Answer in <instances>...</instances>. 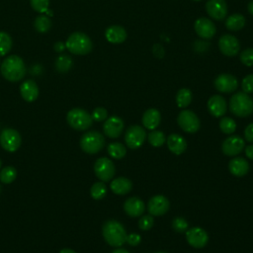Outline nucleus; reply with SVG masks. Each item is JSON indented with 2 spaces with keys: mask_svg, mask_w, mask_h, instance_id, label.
<instances>
[{
  "mask_svg": "<svg viewBox=\"0 0 253 253\" xmlns=\"http://www.w3.org/2000/svg\"><path fill=\"white\" fill-rule=\"evenodd\" d=\"M1 74L10 82H18L22 80L26 74V66L24 60L19 55H9L1 63Z\"/></svg>",
  "mask_w": 253,
  "mask_h": 253,
  "instance_id": "1",
  "label": "nucleus"
},
{
  "mask_svg": "<svg viewBox=\"0 0 253 253\" xmlns=\"http://www.w3.org/2000/svg\"><path fill=\"white\" fill-rule=\"evenodd\" d=\"M102 232L106 242L113 247H121L126 241V231L124 225L117 220L111 219L106 221Z\"/></svg>",
  "mask_w": 253,
  "mask_h": 253,
  "instance_id": "2",
  "label": "nucleus"
},
{
  "mask_svg": "<svg viewBox=\"0 0 253 253\" xmlns=\"http://www.w3.org/2000/svg\"><path fill=\"white\" fill-rule=\"evenodd\" d=\"M229 110L237 117L246 118L253 114V99L247 93L237 92L230 98Z\"/></svg>",
  "mask_w": 253,
  "mask_h": 253,
  "instance_id": "3",
  "label": "nucleus"
},
{
  "mask_svg": "<svg viewBox=\"0 0 253 253\" xmlns=\"http://www.w3.org/2000/svg\"><path fill=\"white\" fill-rule=\"evenodd\" d=\"M65 47L73 54L84 55L92 50L91 39L84 33L74 32L66 40Z\"/></svg>",
  "mask_w": 253,
  "mask_h": 253,
  "instance_id": "4",
  "label": "nucleus"
},
{
  "mask_svg": "<svg viewBox=\"0 0 253 253\" xmlns=\"http://www.w3.org/2000/svg\"><path fill=\"white\" fill-rule=\"evenodd\" d=\"M66 120L68 125L76 130H85L93 124L91 115L80 108L71 109L66 115Z\"/></svg>",
  "mask_w": 253,
  "mask_h": 253,
  "instance_id": "5",
  "label": "nucleus"
},
{
  "mask_svg": "<svg viewBox=\"0 0 253 253\" xmlns=\"http://www.w3.org/2000/svg\"><path fill=\"white\" fill-rule=\"evenodd\" d=\"M105 145V138L102 133L96 130L87 131L81 136V149L88 154H95L103 149Z\"/></svg>",
  "mask_w": 253,
  "mask_h": 253,
  "instance_id": "6",
  "label": "nucleus"
},
{
  "mask_svg": "<svg viewBox=\"0 0 253 253\" xmlns=\"http://www.w3.org/2000/svg\"><path fill=\"white\" fill-rule=\"evenodd\" d=\"M179 126L188 133H195L199 130L201 123L198 116L191 110H183L177 117Z\"/></svg>",
  "mask_w": 253,
  "mask_h": 253,
  "instance_id": "7",
  "label": "nucleus"
},
{
  "mask_svg": "<svg viewBox=\"0 0 253 253\" xmlns=\"http://www.w3.org/2000/svg\"><path fill=\"white\" fill-rule=\"evenodd\" d=\"M146 138V132L144 128L138 125L130 126L125 133L126 144L130 149L139 148Z\"/></svg>",
  "mask_w": 253,
  "mask_h": 253,
  "instance_id": "8",
  "label": "nucleus"
},
{
  "mask_svg": "<svg viewBox=\"0 0 253 253\" xmlns=\"http://www.w3.org/2000/svg\"><path fill=\"white\" fill-rule=\"evenodd\" d=\"M22 143L20 133L14 128H5L0 133V144L9 152H15L19 149Z\"/></svg>",
  "mask_w": 253,
  "mask_h": 253,
  "instance_id": "9",
  "label": "nucleus"
},
{
  "mask_svg": "<svg viewBox=\"0 0 253 253\" xmlns=\"http://www.w3.org/2000/svg\"><path fill=\"white\" fill-rule=\"evenodd\" d=\"M94 172L102 182H109L115 176L116 168L112 160L107 157H101L94 164Z\"/></svg>",
  "mask_w": 253,
  "mask_h": 253,
  "instance_id": "10",
  "label": "nucleus"
},
{
  "mask_svg": "<svg viewBox=\"0 0 253 253\" xmlns=\"http://www.w3.org/2000/svg\"><path fill=\"white\" fill-rule=\"evenodd\" d=\"M218 48L222 54L232 57L239 53L240 42L233 35L225 34L218 40Z\"/></svg>",
  "mask_w": 253,
  "mask_h": 253,
  "instance_id": "11",
  "label": "nucleus"
},
{
  "mask_svg": "<svg viewBox=\"0 0 253 253\" xmlns=\"http://www.w3.org/2000/svg\"><path fill=\"white\" fill-rule=\"evenodd\" d=\"M194 29L196 34L204 40L211 39L216 33V27L214 23L209 18L201 17L195 21Z\"/></svg>",
  "mask_w": 253,
  "mask_h": 253,
  "instance_id": "12",
  "label": "nucleus"
},
{
  "mask_svg": "<svg viewBox=\"0 0 253 253\" xmlns=\"http://www.w3.org/2000/svg\"><path fill=\"white\" fill-rule=\"evenodd\" d=\"M186 239L192 247L203 248L208 244L209 235L202 227L194 226L186 231Z\"/></svg>",
  "mask_w": 253,
  "mask_h": 253,
  "instance_id": "13",
  "label": "nucleus"
},
{
  "mask_svg": "<svg viewBox=\"0 0 253 253\" xmlns=\"http://www.w3.org/2000/svg\"><path fill=\"white\" fill-rule=\"evenodd\" d=\"M213 84L214 88L220 93H232L238 87V80L232 74L222 73L214 79Z\"/></svg>",
  "mask_w": 253,
  "mask_h": 253,
  "instance_id": "14",
  "label": "nucleus"
},
{
  "mask_svg": "<svg viewBox=\"0 0 253 253\" xmlns=\"http://www.w3.org/2000/svg\"><path fill=\"white\" fill-rule=\"evenodd\" d=\"M206 11L211 19L222 21L227 15V4L225 0H208Z\"/></svg>",
  "mask_w": 253,
  "mask_h": 253,
  "instance_id": "15",
  "label": "nucleus"
},
{
  "mask_svg": "<svg viewBox=\"0 0 253 253\" xmlns=\"http://www.w3.org/2000/svg\"><path fill=\"white\" fill-rule=\"evenodd\" d=\"M170 207V203L165 196L156 195L152 197L147 204V211L151 215L159 216L165 214Z\"/></svg>",
  "mask_w": 253,
  "mask_h": 253,
  "instance_id": "16",
  "label": "nucleus"
},
{
  "mask_svg": "<svg viewBox=\"0 0 253 253\" xmlns=\"http://www.w3.org/2000/svg\"><path fill=\"white\" fill-rule=\"evenodd\" d=\"M245 146V141L239 135H230L222 142L221 149L223 154L227 156H235L239 154Z\"/></svg>",
  "mask_w": 253,
  "mask_h": 253,
  "instance_id": "17",
  "label": "nucleus"
},
{
  "mask_svg": "<svg viewBox=\"0 0 253 253\" xmlns=\"http://www.w3.org/2000/svg\"><path fill=\"white\" fill-rule=\"evenodd\" d=\"M124 129V121L118 116H112L103 125L104 133L111 138L119 137Z\"/></svg>",
  "mask_w": 253,
  "mask_h": 253,
  "instance_id": "18",
  "label": "nucleus"
},
{
  "mask_svg": "<svg viewBox=\"0 0 253 253\" xmlns=\"http://www.w3.org/2000/svg\"><path fill=\"white\" fill-rule=\"evenodd\" d=\"M226 101L221 95H212L208 101V110L215 118L222 117L226 113Z\"/></svg>",
  "mask_w": 253,
  "mask_h": 253,
  "instance_id": "19",
  "label": "nucleus"
},
{
  "mask_svg": "<svg viewBox=\"0 0 253 253\" xmlns=\"http://www.w3.org/2000/svg\"><path fill=\"white\" fill-rule=\"evenodd\" d=\"M124 210L130 217L140 216L145 211V204L137 197L128 198L124 204Z\"/></svg>",
  "mask_w": 253,
  "mask_h": 253,
  "instance_id": "20",
  "label": "nucleus"
},
{
  "mask_svg": "<svg viewBox=\"0 0 253 253\" xmlns=\"http://www.w3.org/2000/svg\"><path fill=\"white\" fill-rule=\"evenodd\" d=\"M106 40L111 43H122L126 40V31L119 25H113L105 31Z\"/></svg>",
  "mask_w": 253,
  "mask_h": 253,
  "instance_id": "21",
  "label": "nucleus"
},
{
  "mask_svg": "<svg viewBox=\"0 0 253 253\" xmlns=\"http://www.w3.org/2000/svg\"><path fill=\"white\" fill-rule=\"evenodd\" d=\"M20 93L25 101L34 102L39 96V87L34 80L29 79L21 84Z\"/></svg>",
  "mask_w": 253,
  "mask_h": 253,
  "instance_id": "22",
  "label": "nucleus"
},
{
  "mask_svg": "<svg viewBox=\"0 0 253 253\" xmlns=\"http://www.w3.org/2000/svg\"><path fill=\"white\" fill-rule=\"evenodd\" d=\"M166 141H167L168 149L176 155L182 154L187 148V142H186L185 138L178 133L170 134L166 138Z\"/></svg>",
  "mask_w": 253,
  "mask_h": 253,
  "instance_id": "23",
  "label": "nucleus"
},
{
  "mask_svg": "<svg viewBox=\"0 0 253 253\" xmlns=\"http://www.w3.org/2000/svg\"><path fill=\"white\" fill-rule=\"evenodd\" d=\"M249 168L250 166L248 161L243 157H234L229 161L228 164L229 172L236 177L245 176L248 173Z\"/></svg>",
  "mask_w": 253,
  "mask_h": 253,
  "instance_id": "24",
  "label": "nucleus"
},
{
  "mask_svg": "<svg viewBox=\"0 0 253 253\" xmlns=\"http://www.w3.org/2000/svg\"><path fill=\"white\" fill-rule=\"evenodd\" d=\"M160 121H161V115L157 109L150 108L143 113L142 125L147 129H150V130L155 129L159 126Z\"/></svg>",
  "mask_w": 253,
  "mask_h": 253,
  "instance_id": "25",
  "label": "nucleus"
},
{
  "mask_svg": "<svg viewBox=\"0 0 253 253\" xmlns=\"http://www.w3.org/2000/svg\"><path fill=\"white\" fill-rule=\"evenodd\" d=\"M111 190L117 195H126L130 192L132 188V183L129 179L126 177H119L111 182Z\"/></svg>",
  "mask_w": 253,
  "mask_h": 253,
  "instance_id": "26",
  "label": "nucleus"
},
{
  "mask_svg": "<svg viewBox=\"0 0 253 253\" xmlns=\"http://www.w3.org/2000/svg\"><path fill=\"white\" fill-rule=\"evenodd\" d=\"M245 23H246L245 17L241 14L235 13V14H232V15L228 16L225 19V24L224 25H225V28L227 30L236 32V31L241 30L245 26Z\"/></svg>",
  "mask_w": 253,
  "mask_h": 253,
  "instance_id": "27",
  "label": "nucleus"
},
{
  "mask_svg": "<svg viewBox=\"0 0 253 253\" xmlns=\"http://www.w3.org/2000/svg\"><path fill=\"white\" fill-rule=\"evenodd\" d=\"M192 92L188 88L180 89L176 94V104L179 108L185 109L192 102Z\"/></svg>",
  "mask_w": 253,
  "mask_h": 253,
  "instance_id": "28",
  "label": "nucleus"
},
{
  "mask_svg": "<svg viewBox=\"0 0 253 253\" xmlns=\"http://www.w3.org/2000/svg\"><path fill=\"white\" fill-rule=\"evenodd\" d=\"M108 153L115 159H122L126 154V147L120 142H112L107 147Z\"/></svg>",
  "mask_w": 253,
  "mask_h": 253,
  "instance_id": "29",
  "label": "nucleus"
},
{
  "mask_svg": "<svg viewBox=\"0 0 253 253\" xmlns=\"http://www.w3.org/2000/svg\"><path fill=\"white\" fill-rule=\"evenodd\" d=\"M72 66V58L67 54L59 55L55 60V68L58 72H67Z\"/></svg>",
  "mask_w": 253,
  "mask_h": 253,
  "instance_id": "30",
  "label": "nucleus"
},
{
  "mask_svg": "<svg viewBox=\"0 0 253 253\" xmlns=\"http://www.w3.org/2000/svg\"><path fill=\"white\" fill-rule=\"evenodd\" d=\"M148 142L154 146V147H160L163 145V143L166 141L165 134L160 130H151L147 135Z\"/></svg>",
  "mask_w": 253,
  "mask_h": 253,
  "instance_id": "31",
  "label": "nucleus"
},
{
  "mask_svg": "<svg viewBox=\"0 0 253 253\" xmlns=\"http://www.w3.org/2000/svg\"><path fill=\"white\" fill-rule=\"evenodd\" d=\"M51 27V21L47 16L41 15L35 20V28L39 33H47Z\"/></svg>",
  "mask_w": 253,
  "mask_h": 253,
  "instance_id": "32",
  "label": "nucleus"
},
{
  "mask_svg": "<svg viewBox=\"0 0 253 253\" xmlns=\"http://www.w3.org/2000/svg\"><path fill=\"white\" fill-rule=\"evenodd\" d=\"M219 128L225 134H231L236 129V123L229 117H223L219 121Z\"/></svg>",
  "mask_w": 253,
  "mask_h": 253,
  "instance_id": "33",
  "label": "nucleus"
},
{
  "mask_svg": "<svg viewBox=\"0 0 253 253\" xmlns=\"http://www.w3.org/2000/svg\"><path fill=\"white\" fill-rule=\"evenodd\" d=\"M17 177L16 168L13 166H7L0 171V181L4 184L12 183Z\"/></svg>",
  "mask_w": 253,
  "mask_h": 253,
  "instance_id": "34",
  "label": "nucleus"
},
{
  "mask_svg": "<svg viewBox=\"0 0 253 253\" xmlns=\"http://www.w3.org/2000/svg\"><path fill=\"white\" fill-rule=\"evenodd\" d=\"M12 47V39L6 33L1 31L0 32V56L6 55Z\"/></svg>",
  "mask_w": 253,
  "mask_h": 253,
  "instance_id": "35",
  "label": "nucleus"
},
{
  "mask_svg": "<svg viewBox=\"0 0 253 253\" xmlns=\"http://www.w3.org/2000/svg\"><path fill=\"white\" fill-rule=\"evenodd\" d=\"M90 193L94 200H102L107 194V187L104 182H97L91 187Z\"/></svg>",
  "mask_w": 253,
  "mask_h": 253,
  "instance_id": "36",
  "label": "nucleus"
},
{
  "mask_svg": "<svg viewBox=\"0 0 253 253\" xmlns=\"http://www.w3.org/2000/svg\"><path fill=\"white\" fill-rule=\"evenodd\" d=\"M188 226V221L182 216H177L172 221V227L178 233H184L185 231H187Z\"/></svg>",
  "mask_w": 253,
  "mask_h": 253,
  "instance_id": "37",
  "label": "nucleus"
},
{
  "mask_svg": "<svg viewBox=\"0 0 253 253\" xmlns=\"http://www.w3.org/2000/svg\"><path fill=\"white\" fill-rule=\"evenodd\" d=\"M240 61L246 66L253 65V47H247L243 49L239 54Z\"/></svg>",
  "mask_w": 253,
  "mask_h": 253,
  "instance_id": "38",
  "label": "nucleus"
},
{
  "mask_svg": "<svg viewBox=\"0 0 253 253\" xmlns=\"http://www.w3.org/2000/svg\"><path fill=\"white\" fill-rule=\"evenodd\" d=\"M32 8L39 13H45L49 6V0H30Z\"/></svg>",
  "mask_w": 253,
  "mask_h": 253,
  "instance_id": "39",
  "label": "nucleus"
},
{
  "mask_svg": "<svg viewBox=\"0 0 253 253\" xmlns=\"http://www.w3.org/2000/svg\"><path fill=\"white\" fill-rule=\"evenodd\" d=\"M153 223H154V219L151 214L143 215L138 220V227L141 230H148L153 226Z\"/></svg>",
  "mask_w": 253,
  "mask_h": 253,
  "instance_id": "40",
  "label": "nucleus"
},
{
  "mask_svg": "<svg viewBox=\"0 0 253 253\" xmlns=\"http://www.w3.org/2000/svg\"><path fill=\"white\" fill-rule=\"evenodd\" d=\"M91 117H92L93 121H95V122H103L108 117V111L103 107H98V108L94 109Z\"/></svg>",
  "mask_w": 253,
  "mask_h": 253,
  "instance_id": "41",
  "label": "nucleus"
},
{
  "mask_svg": "<svg viewBox=\"0 0 253 253\" xmlns=\"http://www.w3.org/2000/svg\"><path fill=\"white\" fill-rule=\"evenodd\" d=\"M241 87L244 93H253V74H248L242 79Z\"/></svg>",
  "mask_w": 253,
  "mask_h": 253,
  "instance_id": "42",
  "label": "nucleus"
},
{
  "mask_svg": "<svg viewBox=\"0 0 253 253\" xmlns=\"http://www.w3.org/2000/svg\"><path fill=\"white\" fill-rule=\"evenodd\" d=\"M140 240H141V237L139 234L135 233V232H132L128 235H126V243L130 246H136L140 243Z\"/></svg>",
  "mask_w": 253,
  "mask_h": 253,
  "instance_id": "43",
  "label": "nucleus"
},
{
  "mask_svg": "<svg viewBox=\"0 0 253 253\" xmlns=\"http://www.w3.org/2000/svg\"><path fill=\"white\" fill-rule=\"evenodd\" d=\"M244 137L248 142H253V123L246 126L244 130Z\"/></svg>",
  "mask_w": 253,
  "mask_h": 253,
  "instance_id": "44",
  "label": "nucleus"
},
{
  "mask_svg": "<svg viewBox=\"0 0 253 253\" xmlns=\"http://www.w3.org/2000/svg\"><path fill=\"white\" fill-rule=\"evenodd\" d=\"M152 51H153V54L157 57H163V55H164V49L161 46V44H158V43L154 44Z\"/></svg>",
  "mask_w": 253,
  "mask_h": 253,
  "instance_id": "45",
  "label": "nucleus"
},
{
  "mask_svg": "<svg viewBox=\"0 0 253 253\" xmlns=\"http://www.w3.org/2000/svg\"><path fill=\"white\" fill-rule=\"evenodd\" d=\"M65 48V43H63L62 42H57L54 43V50L57 52H61L63 51Z\"/></svg>",
  "mask_w": 253,
  "mask_h": 253,
  "instance_id": "46",
  "label": "nucleus"
},
{
  "mask_svg": "<svg viewBox=\"0 0 253 253\" xmlns=\"http://www.w3.org/2000/svg\"><path fill=\"white\" fill-rule=\"evenodd\" d=\"M245 154H246V156H247L249 159L253 160V144L246 146V148H245Z\"/></svg>",
  "mask_w": 253,
  "mask_h": 253,
  "instance_id": "47",
  "label": "nucleus"
},
{
  "mask_svg": "<svg viewBox=\"0 0 253 253\" xmlns=\"http://www.w3.org/2000/svg\"><path fill=\"white\" fill-rule=\"evenodd\" d=\"M247 10H248V13L253 16V0L248 3V5H247Z\"/></svg>",
  "mask_w": 253,
  "mask_h": 253,
  "instance_id": "48",
  "label": "nucleus"
},
{
  "mask_svg": "<svg viewBox=\"0 0 253 253\" xmlns=\"http://www.w3.org/2000/svg\"><path fill=\"white\" fill-rule=\"evenodd\" d=\"M112 253H129L126 249H124V248H118V249H115Z\"/></svg>",
  "mask_w": 253,
  "mask_h": 253,
  "instance_id": "49",
  "label": "nucleus"
},
{
  "mask_svg": "<svg viewBox=\"0 0 253 253\" xmlns=\"http://www.w3.org/2000/svg\"><path fill=\"white\" fill-rule=\"evenodd\" d=\"M59 253H76L74 250L72 249H69V248H64V249H61Z\"/></svg>",
  "mask_w": 253,
  "mask_h": 253,
  "instance_id": "50",
  "label": "nucleus"
},
{
  "mask_svg": "<svg viewBox=\"0 0 253 253\" xmlns=\"http://www.w3.org/2000/svg\"><path fill=\"white\" fill-rule=\"evenodd\" d=\"M156 253H166V252H161V251H159V252H156Z\"/></svg>",
  "mask_w": 253,
  "mask_h": 253,
  "instance_id": "51",
  "label": "nucleus"
},
{
  "mask_svg": "<svg viewBox=\"0 0 253 253\" xmlns=\"http://www.w3.org/2000/svg\"><path fill=\"white\" fill-rule=\"evenodd\" d=\"M0 168H1V160H0Z\"/></svg>",
  "mask_w": 253,
  "mask_h": 253,
  "instance_id": "52",
  "label": "nucleus"
},
{
  "mask_svg": "<svg viewBox=\"0 0 253 253\" xmlns=\"http://www.w3.org/2000/svg\"><path fill=\"white\" fill-rule=\"evenodd\" d=\"M194 1H197V2H198V1H201V0H194Z\"/></svg>",
  "mask_w": 253,
  "mask_h": 253,
  "instance_id": "53",
  "label": "nucleus"
},
{
  "mask_svg": "<svg viewBox=\"0 0 253 253\" xmlns=\"http://www.w3.org/2000/svg\"><path fill=\"white\" fill-rule=\"evenodd\" d=\"M0 192H1V187H0Z\"/></svg>",
  "mask_w": 253,
  "mask_h": 253,
  "instance_id": "54",
  "label": "nucleus"
}]
</instances>
